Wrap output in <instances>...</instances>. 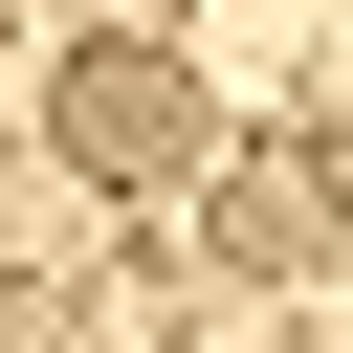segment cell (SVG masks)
I'll list each match as a JSON object with an SVG mask.
<instances>
[{"mask_svg":"<svg viewBox=\"0 0 353 353\" xmlns=\"http://www.w3.org/2000/svg\"><path fill=\"white\" fill-rule=\"evenodd\" d=\"M44 154L110 176V199H176V176L221 154V88H199L176 44H66V66H44Z\"/></svg>","mask_w":353,"mask_h":353,"instance_id":"6da1fadb","label":"cell"},{"mask_svg":"<svg viewBox=\"0 0 353 353\" xmlns=\"http://www.w3.org/2000/svg\"><path fill=\"white\" fill-rule=\"evenodd\" d=\"M199 221H221L243 287H309V265H331V176H309V154H199Z\"/></svg>","mask_w":353,"mask_h":353,"instance_id":"7a4b0ae2","label":"cell"},{"mask_svg":"<svg viewBox=\"0 0 353 353\" xmlns=\"http://www.w3.org/2000/svg\"><path fill=\"white\" fill-rule=\"evenodd\" d=\"M331 176H353V110H331Z\"/></svg>","mask_w":353,"mask_h":353,"instance_id":"3957f363","label":"cell"}]
</instances>
